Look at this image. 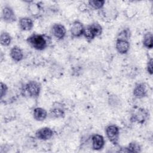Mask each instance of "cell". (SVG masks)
<instances>
[{
	"label": "cell",
	"mask_w": 153,
	"mask_h": 153,
	"mask_svg": "<svg viewBox=\"0 0 153 153\" xmlns=\"http://www.w3.org/2000/svg\"><path fill=\"white\" fill-rule=\"evenodd\" d=\"M147 71L151 75L152 74V59H150L147 64Z\"/></svg>",
	"instance_id": "cb8c5ba5"
},
{
	"label": "cell",
	"mask_w": 153,
	"mask_h": 153,
	"mask_svg": "<svg viewBox=\"0 0 153 153\" xmlns=\"http://www.w3.org/2000/svg\"><path fill=\"white\" fill-rule=\"evenodd\" d=\"M19 23L20 28L25 31H29L31 30L33 26V23L32 19L29 17L21 18Z\"/></svg>",
	"instance_id": "7c38bea8"
},
{
	"label": "cell",
	"mask_w": 153,
	"mask_h": 153,
	"mask_svg": "<svg viewBox=\"0 0 153 153\" xmlns=\"http://www.w3.org/2000/svg\"><path fill=\"white\" fill-rule=\"evenodd\" d=\"M84 27L82 23L79 21H75L71 27V33L74 37H79L83 35Z\"/></svg>",
	"instance_id": "52a82bcc"
},
{
	"label": "cell",
	"mask_w": 153,
	"mask_h": 153,
	"mask_svg": "<svg viewBox=\"0 0 153 153\" xmlns=\"http://www.w3.org/2000/svg\"><path fill=\"white\" fill-rule=\"evenodd\" d=\"M33 118L38 121H44L47 117V111L42 108H36L33 110Z\"/></svg>",
	"instance_id": "5bb4252c"
},
{
	"label": "cell",
	"mask_w": 153,
	"mask_h": 153,
	"mask_svg": "<svg viewBox=\"0 0 153 153\" xmlns=\"http://www.w3.org/2000/svg\"><path fill=\"white\" fill-rule=\"evenodd\" d=\"M147 93L146 87L143 83L137 84L133 90V95L137 98H142L146 96Z\"/></svg>",
	"instance_id": "30bf717a"
},
{
	"label": "cell",
	"mask_w": 153,
	"mask_h": 153,
	"mask_svg": "<svg viewBox=\"0 0 153 153\" xmlns=\"http://www.w3.org/2000/svg\"><path fill=\"white\" fill-rule=\"evenodd\" d=\"M1 44L3 46H8L11 42V37L8 33L2 32L1 34Z\"/></svg>",
	"instance_id": "e0dca14e"
},
{
	"label": "cell",
	"mask_w": 153,
	"mask_h": 153,
	"mask_svg": "<svg viewBox=\"0 0 153 153\" xmlns=\"http://www.w3.org/2000/svg\"><path fill=\"white\" fill-rule=\"evenodd\" d=\"M53 131L49 127L41 128L38 130L35 133V136L38 139L43 140H47L50 139L53 136Z\"/></svg>",
	"instance_id": "8992f818"
},
{
	"label": "cell",
	"mask_w": 153,
	"mask_h": 153,
	"mask_svg": "<svg viewBox=\"0 0 153 153\" xmlns=\"http://www.w3.org/2000/svg\"><path fill=\"white\" fill-rule=\"evenodd\" d=\"M29 9H32L34 10L30 11V14L32 16H35L36 15H38V14L39 13V10H40V7L39 5L36 4H33L32 5H30L29 7Z\"/></svg>",
	"instance_id": "44dd1931"
},
{
	"label": "cell",
	"mask_w": 153,
	"mask_h": 153,
	"mask_svg": "<svg viewBox=\"0 0 153 153\" xmlns=\"http://www.w3.org/2000/svg\"><path fill=\"white\" fill-rule=\"evenodd\" d=\"M117 51L120 54H126L129 50L130 44L128 40L123 39H118L115 45Z\"/></svg>",
	"instance_id": "ba28073f"
},
{
	"label": "cell",
	"mask_w": 153,
	"mask_h": 153,
	"mask_svg": "<svg viewBox=\"0 0 153 153\" xmlns=\"http://www.w3.org/2000/svg\"><path fill=\"white\" fill-rule=\"evenodd\" d=\"M52 33L57 39H62L66 35V29L61 24H55L52 27Z\"/></svg>",
	"instance_id": "9c48e42d"
},
{
	"label": "cell",
	"mask_w": 153,
	"mask_h": 153,
	"mask_svg": "<svg viewBox=\"0 0 153 153\" xmlns=\"http://www.w3.org/2000/svg\"><path fill=\"white\" fill-rule=\"evenodd\" d=\"M91 32L94 38L96 36H99L101 35L102 32V26L97 23H94L90 25H89Z\"/></svg>",
	"instance_id": "2e32d148"
},
{
	"label": "cell",
	"mask_w": 153,
	"mask_h": 153,
	"mask_svg": "<svg viewBox=\"0 0 153 153\" xmlns=\"http://www.w3.org/2000/svg\"><path fill=\"white\" fill-rule=\"evenodd\" d=\"M106 136L111 142L117 145L119 140V128L115 125L108 126L106 128Z\"/></svg>",
	"instance_id": "277c9868"
},
{
	"label": "cell",
	"mask_w": 153,
	"mask_h": 153,
	"mask_svg": "<svg viewBox=\"0 0 153 153\" xmlns=\"http://www.w3.org/2000/svg\"><path fill=\"white\" fill-rule=\"evenodd\" d=\"M2 18L4 22L12 23L16 20V17L13 9L8 6L4 7L2 11Z\"/></svg>",
	"instance_id": "5b68a950"
},
{
	"label": "cell",
	"mask_w": 153,
	"mask_h": 153,
	"mask_svg": "<svg viewBox=\"0 0 153 153\" xmlns=\"http://www.w3.org/2000/svg\"><path fill=\"white\" fill-rule=\"evenodd\" d=\"M105 3V1L103 0H99V1H96V0H92L88 1L89 5L94 9L96 10H100L101 9L103 6L104 5Z\"/></svg>",
	"instance_id": "d6986e66"
},
{
	"label": "cell",
	"mask_w": 153,
	"mask_h": 153,
	"mask_svg": "<svg viewBox=\"0 0 153 153\" xmlns=\"http://www.w3.org/2000/svg\"><path fill=\"white\" fill-rule=\"evenodd\" d=\"M129 34H130V33H129V30L128 29L123 30L119 33L118 39H123L127 40L129 37Z\"/></svg>",
	"instance_id": "7402d4cb"
},
{
	"label": "cell",
	"mask_w": 153,
	"mask_h": 153,
	"mask_svg": "<svg viewBox=\"0 0 153 153\" xmlns=\"http://www.w3.org/2000/svg\"><path fill=\"white\" fill-rule=\"evenodd\" d=\"M148 116L149 113L147 111L143 108L136 107L133 110L131 118L133 121L142 124L146 120Z\"/></svg>",
	"instance_id": "3957f363"
},
{
	"label": "cell",
	"mask_w": 153,
	"mask_h": 153,
	"mask_svg": "<svg viewBox=\"0 0 153 153\" xmlns=\"http://www.w3.org/2000/svg\"><path fill=\"white\" fill-rule=\"evenodd\" d=\"M143 44L144 46L147 48H152V34L151 32H148L143 37Z\"/></svg>",
	"instance_id": "ac0fdd59"
},
{
	"label": "cell",
	"mask_w": 153,
	"mask_h": 153,
	"mask_svg": "<svg viewBox=\"0 0 153 153\" xmlns=\"http://www.w3.org/2000/svg\"><path fill=\"white\" fill-rule=\"evenodd\" d=\"M127 152H139L140 151V147L138 143L135 142L130 143L128 147L126 148Z\"/></svg>",
	"instance_id": "ffe728a7"
},
{
	"label": "cell",
	"mask_w": 153,
	"mask_h": 153,
	"mask_svg": "<svg viewBox=\"0 0 153 153\" xmlns=\"http://www.w3.org/2000/svg\"><path fill=\"white\" fill-rule=\"evenodd\" d=\"M28 44L37 50H43L48 45L47 38L43 35L33 34L27 39Z\"/></svg>",
	"instance_id": "6da1fadb"
},
{
	"label": "cell",
	"mask_w": 153,
	"mask_h": 153,
	"mask_svg": "<svg viewBox=\"0 0 153 153\" xmlns=\"http://www.w3.org/2000/svg\"><path fill=\"white\" fill-rule=\"evenodd\" d=\"M41 87L39 84L36 81H29L23 88V95L28 96L30 97H37L40 93Z\"/></svg>",
	"instance_id": "7a4b0ae2"
},
{
	"label": "cell",
	"mask_w": 153,
	"mask_h": 153,
	"mask_svg": "<svg viewBox=\"0 0 153 153\" xmlns=\"http://www.w3.org/2000/svg\"><path fill=\"white\" fill-rule=\"evenodd\" d=\"M105 141L102 136L100 134H94L92 136L93 148L95 150H99L104 146Z\"/></svg>",
	"instance_id": "8fae6325"
},
{
	"label": "cell",
	"mask_w": 153,
	"mask_h": 153,
	"mask_svg": "<svg viewBox=\"0 0 153 153\" xmlns=\"http://www.w3.org/2000/svg\"><path fill=\"white\" fill-rule=\"evenodd\" d=\"M7 90H8V87H7V85L1 82V99L6 94Z\"/></svg>",
	"instance_id": "603a6c76"
},
{
	"label": "cell",
	"mask_w": 153,
	"mask_h": 153,
	"mask_svg": "<svg viewBox=\"0 0 153 153\" xmlns=\"http://www.w3.org/2000/svg\"><path fill=\"white\" fill-rule=\"evenodd\" d=\"M10 56L16 62H20L23 58V53L20 47L14 46L10 50Z\"/></svg>",
	"instance_id": "4fadbf2b"
},
{
	"label": "cell",
	"mask_w": 153,
	"mask_h": 153,
	"mask_svg": "<svg viewBox=\"0 0 153 153\" xmlns=\"http://www.w3.org/2000/svg\"><path fill=\"white\" fill-rule=\"evenodd\" d=\"M65 116V112L60 108H54L51 109L50 112V117L53 118H62Z\"/></svg>",
	"instance_id": "9a60e30c"
}]
</instances>
